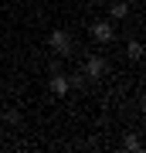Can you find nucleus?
<instances>
[{"label": "nucleus", "mask_w": 146, "mask_h": 153, "mask_svg": "<svg viewBox=\"0 0 146 153\" xmlns=\"http://www.w3.org/2000/svg\"><path fill=\"white\" fill-rule=\"evenodd\" d=\"M109 17H112V21H126V17H129V4H126V0H112Z\"/></svg>", "instance_id": "5"}, {"label": "nucleus", "mask_w": 146, "mask_h": 153, "mask_svg": "<svg viewBox=\"0 0 146 153\" xmlns=\"http://www.w3.org/2000/svg\"><path fill=\"white\" fill-rule=\"evenodd\" d=\"M48 48L54 51V55H61V58H68V55H75V38H71V31H65V27H54L51 34H48Z\"/></svg>", "instance_id": "1"}, {"label": "nucleus", "mask_w": 146, "mask_h": 153, "mask_svg": "<svg viewBox=\"0 0 146 153\" xmlns=\"http://www.w3.org/2000/svg\"><path fill=\"white\" fill-rule=\"evenodd\" d=\"M92 41L95 44H112L116 41V24L112 21H95L92 24Z\"/></svg>", "instance_id": "3"}, {"label": "nucleus", "mask_w": 146, "mask_h": 153, "mask_svg": "<svg viewBox=\"0 0 146 153\" xmlns=\"http://www.w3.org/2000/svg\"><path fill=\"white\" fill-rule=\"evenodd\" d=\"M51 71H65V68H61V55L54 58V61H48V75H51Z\"/></svg>", "instance_id": "10"}, {"label": "nucleus", "mask_w": 146, "mask_h": 153, "mask_svg": "<svg viewBox=\"0 0 146 153\" xmlns=\"http://www.w3.org/2000/svg\"><path fill=\"white\" fill-rule=\"evenodd\" d=\"M122 150H129V153H143V140L136 136V133H129V136L122 140Z\"/></svg>", "instance_id": "7"}, {"label": "nucleus", "mask_w": 146, "mask_h": 153, "mask_svg": "<svg viewBox=\"0 0 146 153\" xmlns=\"http://www.w3.org/2000/svg\"><path fill=\"white\" fill-rule=\"evenodd\" d=\"M82 71H85V78H92V82H99V78L109 75V61L102 55H88L85 61H82Z\"/></svg>", "instance_id": "2"}, {"label": "nucleus", "mask_w": 146, "mask_h": 153, "mask_svg": "<svg viewBox=\"0 0 146 153\" xmlns=\"http://www.w3.org/2000/svg\"><path fill=\"white\" fill-rule=\"evenodd\" d=\"M48 88H51V95H54V99H65V95L71 92L68 75H65V71H51V75H48Z\"/></svg>", "instance_id": "4"}, {"label": "nucleus", "mask_w": 146, "mask_h": 153, "mask_svg": "<svg viewBox=\"0 0 146 153\" xmlns=\"http://www.w3.org/2000/svg\"><path fill=\"white\" fill-rule=\"evenodd\" d=\"M126 55H129V61H139L143 58V41L139 38H129V41H126Z\"/></svg>", "instance_id": "6"}, {"label": "nucleus", "mask_w": 146, "mask_h": 153, "mask_svg": "<svg viewBox=\"0 0 146 153\" xmlns=\"http://www.w3.org/2000/svg\"><path fill=\"white\" fill-rule=\"evenodd\" d=\"M4 123H10V126H21V109H7V112H4Z\"/></svg>", "instance_id": "9"}, {"label": "nucleus", "mask_w": 146, "mask_h": 153, "mask_svg": "<svg viewBox=\"0 0 146 153\" xmlns=\"http://www.w3.org/2000/svg\"><path fill=\"white\" fill-rule=\"evenodd\" d=\"M65 75H68V85H71V88H82V85L88 82V78H85V71H82V68H78V71H65Z\"/></svg>", "instance_id": "8"}]
</instances>
